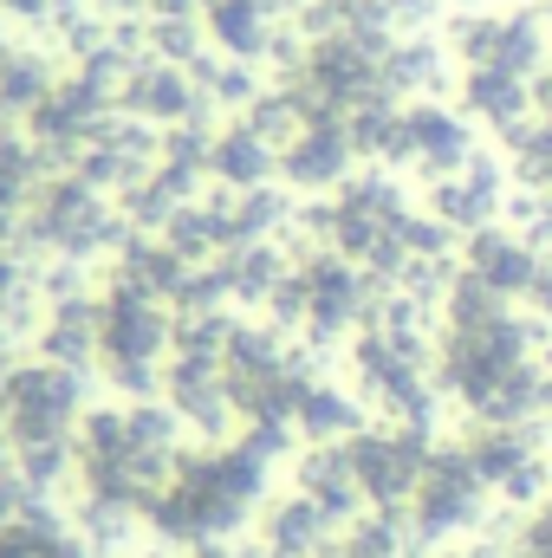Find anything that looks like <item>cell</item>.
<instances>
[{"label":"cell","instance_id":"cell-1","mask_svg":"<svg viewBox=\"0 0 552 558\" xmlns=\"http://www.w3.org/2000/svg\"><path fill=\"white\" fill-rule=\"evenodd\" d=\"M85 422V377L65 364H13L0 377V435L20 448H52L72 441Z\"/></svg>","mask_w":552,"mask_h":558},{"label":"cell","instance_id":"cell-2","mask_svg":"<svg viewBox=\"0 0 552 558\" xmlns=\"http://www.w3.org/2000/svg\"><path fill=\"white\" fill-rule=\"evenodd\" d=\"M488 481L468 454V441H435L429 448V468L410 494V539L416 546H448L461 533H481V513H488Z\"/></svg>","mask_w":552,"mask_h":558},{"label":"cell","instance_id":"cell-3","mask_svg":"<svg viewBox=\"0 0 552 558\" xmlns=\"http://www.w3.org/2000/svg\"><path fill=\"white\" fill-rule=\"evenodd\" d=\"M429 428L410 422H371L358 441H351V468H358V487L371 507H410L416 481L429 468Z\"/></svg>","mask_w":552,"mask_h":558},{"label":"cell","instance_id":"cell-4","mask_svg":"<svg viewBox=\"0 0 552 558\" xmlns=\"http://www.w3.org/2000/svg\"><path fill=\"white\" fill-rule=\"evenodd\" d=\"M176 344L169 318L156 312V299L137 286H118L105 299V364H163V351Z\"/></svg>","mask_w":552,"mask_h":558},{"label":"cell","instance_id":"cell-5","mask_svg":"<svg viewBox=\"0 0 552 558\" xmlns=\"http://www.w3.org/2000/svg\"><path fill=\"white\" fill-rule=\"evenodd\" d=\"M292 487L312 500V507H325L338 526H351L371 500H364V487H358V468H351V441H325V448H305L299 461H292Z\"/></svg>","mask_w":552,"mask_h":558},{"label":"cell","instance_id":"cell-6","mask_svg":"<svg viewBox=\"0 0 552 558\" xmlns=\"http://www.w3.org/2000/svg\"><path fill=\"white\" fill-rule=\"evenodd\" d=\"M332 539H338V520L325 507H312L305 494L261 500V553L267 558H325Z\"/></svg>","mask_w":552,"mask_h":558},{"label":"cell","instance_id":"cell-7","mask_svg":"<svg viewBox=\"0 0 552 558\" xmlns=\"http://www.w3.org/2000/svg\"><path fill=\"white\" fill-rule=\"evenodd\" d=\"M371 428V410L358 390H338V384H312L305 403L292 410V435L305 448H325V441H358Z\"/></svg>","mask_w":552,"mask_h":558},{"label":"cell","instance_id":"cell-8","mask_svg":"<svg viewBox=\"0 0 552 558\" xmlns=\"http://www.w3.org/2000/svg\"><path fill=\"white\" fill-rule=\"evenodd\" d=\"M468 274L481 279V286H494L501 299H514V292H533L540 254H533V241H514V234H475Z\"/></svg>","mask_w":552,"mask_h":558},{"label":"cell","instance_id":"cell-9","mask_svg":"<svg viewBox=\"0 0 552 558\" xmlns=\"http://www.w3.org/2000/svg\"><path fill=\"white\" fill-rule=\"evenodd\" d=\"M286 169H292V182H332V175L345 169V149H338L332 131H319V137H305L286 156Z\"/></svg>","mask_w":552,"mask_h":558},{"label":"cell","instance_id":"cell-10","mask_svg":"<svg viewBox=\"0 0 552 558\" xmlns=\"http://www.w3.org/2000/svg\"><path fill=\"white\" fill-rule=\"evenodd\" d=\"M507 553H514V558H552V500H540L533 513H520V526H514Z\"/></svg>","mask_w":552,"mask_h":558},{"label":"cell","instance_id":"cell-11","mask_svg":"<svg viewBox=\"0 0 552 558\" xmlns=\"http://www.w3.org/2000/svg\"><path fill=\"white\" fill-rule=\"evenodd\" d=\"M261 137H228L221 149H215V169L221 175H241V182H254L261 169H267V149H254Z\"/></svg>","mask_w":552,"mask_h":558},{"label":"cell","instance_id":"cell-12","mask_svg":"<svg viewBox=\"0 0 552 558\" xmlns=\"http://www.w3.org/2000/svg\"><path fill=\"white\" fill-rule=\"evenodd\" d=\"M33 500H39V494L20 481V468H0V533H7V526H20V520L33 513Z\"/></svg>","mask_w":552,"mask_h":558},{"label":"cell","instance_id":"cell-13","mask_svg":"<svg viewBox=\"0 0 552 558\" xmlns=\"http://www.w3.org/2000/svg\"><path fill=\"white\" fill-rule=\"evenodd\" d=\"M20 189H26V149H13V143H0V215L20 202Z\"/></svg>","mask_w":552,"mask_h":558},{"label":"cell","instance_id":"cell-14","mask_svg":"<svg viewBox=\"0 0 552 558\" xmlns=\"http://www.w3.org/2000/svg\"><path fill=\"white\" fill-rule=\"evenodd\" d=\"M435 558H514V553H507V539H494V533H461V539H448Z\"/></svg>","mask_w":552,"mask_h":558},{"label":"cell","instance_id":"cell-15","mask_svg":"<svg viewBox=\"0 0 552 558\" xmlns=\"http://www.w3.org/2000/svg\"><path fill=\"white\" fill-rule=\"evenodd\" d=\"M7 344H13V338H7V325H0V357H7Z\"/></svg>","mask_w":552,"mask_h":558}]
</instances>
